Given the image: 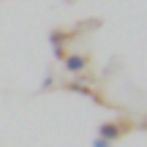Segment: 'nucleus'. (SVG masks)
<instances>
[{"label": "nucleus", "mask_w": 147, "mask_h": 147, "mask_svg": "<svg viewBox=\"0 0 147 147\" xmlns=\"http://www.w3.org/2000/svg\"><path fill=\"white\" fill-rule=\"evenodd\" d=\"M65 90H74V93H82V95H93V90H90L87 84H82V82H71Z\"/></svg>", "instance_id": "3"}, {"label": "nucleus", "mask_w": 147, "mask_h": 147, "mask_svg": "<svg viewBox=\"0 0 147 147\" xmlns=\"http://www.w3.org/2000/svg\"><path fill=\"white\" fill-rule=\"evenodd\" d=\"M63 65H65L68 74H79L87 65V57H84V55H63Z\"/></svg>", "instance_id": "1"}, {"label": "nucleus", "mask_w": 147, "mask_h": 147, "mask_svg": "<svg viewBox=\"0 0 147 147\" xmlns=\"http://www.w3.org/2000/svg\"><path fill=\"white\" fill-rule=\"evenodd\" d=\"M144 128H147V120H144Z\"/></svg>", "instance_id": "5"}, {"label": "nucleus", "mask_w": 147, "mask_h": 147, "mask_svg": "<svg viewBox=\"0 0 147 147\" xmlns=\"http://www.w3.org/2000/svg\"><path fill=\"white\" fill-rule=\"evenodd\" d=\"M98 136L106 139V142H115V139L123 136V125H117V123H101L98 125Z\"/></svg>", "instance_id": "2"}, {"label": "nucleus", "mask_w": 147, "mask_h": 147, "mask_svg": "<svg viewBox=\"0 0 147 147\" xmlns=\"http://www.w3.org/2000/svg\"><path fill=\"white\" fill-rule=\"evenodd\" d=\"M93 147H112V142H106V139L95 136V139H93Z\"/></svg>", "instance_id": "4"}]
</instances>
